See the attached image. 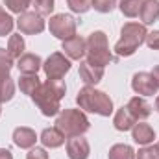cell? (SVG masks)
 Returning a JSON list of instances; mask_svg holds the SVG:
<instances>
[{"label":"cell","instance_id":"obj_6","mask_svg":"<svg viewBox=\"0 0 159 159\" xmlns=\"http://www.w3.org/2000/svg\"><path fill=\"white\" fill-rule=\"evenodd\" d=\"M76 19L69 13H57V15H52L50 20H48V30L50 34L56 37V39L67 41L70 37L76 35Z\"/></svg>","mask_w":159,"mask_h":159},{"label":"cell","instance_id":"obj_10","mask_svg":"<svg viewBox=\"0 0 159 159\" xmlns=\"http://www.w3.org/2000/svg\"><path fill=\"white\" fill-rule=\"evenodd\" d=\"M65 144H67L69 159H89V156H91V144L83 135L67 139Z\"/></svg>","mask_w":159,"mask_h":159},{"label":"cell","instance_id":"obj_32","mask_svg":"<svg viewBox=\"0 0 159 159\" xmlns=\"http://www.w3.org/2000/svg\"><path fill=\"white\" fill-rule=\"evenodd\" d=\"M144 43L148 44V48H152V50H159V30H152V32H148V35H146Z\"/></svg>","mask_w":159,"mask_h":159},{"label":"cell","instance_id":"obj_38","mask_svg":"<svg viewBox=\"0 0 159 159\" xmlns=\"http://www.w3.org/2000/svg\"><path fill=\"white\" fill-rule=\"evenodd\" d=\"M156 146H157V148H159V143H157V144H156Z\"/></svg>","mask_w":159,"mask_h":159},{"label":"cell","instance_id":"obj_36","mask_svg":"<svg viewBox=\"0 0 159 159\" xmlns=\"http://www.w3.org/2000/svg\"><path fill=\"white\" fill-rule=\"evenodd\" d=\"M156 111L159 113V94H157V98H156Z\"/></svg>","mask_w":159,"mask_h":159},{"label":"cell","instance_id":"obj_28","mask_svg":"<svg viewBox=\"0 0 159 159\" xmlns=\"http://www.w3.org/2000/svg\"><path fill=\"white\" fill-rule=\"evenodd\" d=\"M4 6H6L11 13L20 15V13L28 11V7L32 6V0H4Z\"/></svg>","mask_w":159,"mask_h":159},{"label":"cell","instance_id":"obj_21","mask_svg":"<svg viewBox=\"0 0 159 159\" xmlns=\"http://www.w3.org/2000/svg\"><path fill=\"white\" fill-rule=\"evenodd\" d=\"M39 85H41V80L37 74H20V78H19V89H20V93H24L28 96H32L39 89Z\"/></svg>","mask_w":159,"mask_h":159},{"label":"cell","instance_id":"obj_16","mask_svg":"<svg viewBox=\"0 0 159 159\" xmlns=\"http://www.w3.org/2000/svg\"><path fill=\"white\" fill-rule=\"evenodd\" d=\"M39 141L43 143V146H44V148L54 150V148L63 146V144L67 143V137H65V135L56 128V126H54V128H44V129H43Z\"/></svg>","mask_w":159,"mask_h":159},{"label":"cell","instance_id":"obj_34","mask_svg":"<svg viewBox=\"0 0 159 159\" xmlns=\"http://www.w3.org/2000/svg\"><path fill=\"white\" fill-rule=\"evenodd\" d=\"M152 78H154V81H156V85H157V89H159V65H156L154 69H152Z\"/></svg>","mask_w":159,"mask_h":159},{"label":"cell","instance_id":"obj_24","mask_svg":"<svg viewBox=\"0 0 159 159\" xmlns=\"http://www.w3.org/2000/svg\"><path fill=\"white\" fill-rule=\"evenodd\" d=\"M13 96H15V81L9 78V76L0 80V104L9 102Z\"/></svg>","mask_w":159,"mask_h":159},{"label":"cell","instance_id":"obj_14","mask_svg":"<svg viewBox=\"0 0 159 159\" xmlns=\"http://www.w3.org/2000/svg\"><path fill=\"white\" fill-rule=\"evenodd\" d=\"M80 78L85 85L94 87L104 78V67H96V65H91L89 61H83L80 63Z\"/></svg>","mask_w":159,"mask_h":159},{"label":"cell","instance_id":"obj_26","mask_svg":"<svg viewBox=\"0 0 159 159\" xmlns=\"http://www.w3.org/2000/svg\"><path fill=\"white\" fill-rule=\"evenodd\" d=\"M54 4H56V0H32V6L35 7V13H39L41 17L52 15V11L56 7Z\"/></svg>","mask_w":159,"mask_h":159},{"label":"cell","instance_id":"obj_17","mask_svg":"<svg viewBox=\"0 0 159 159\" xmlns=\"http://www.w3.org/2000/svg\"><path fill=\"white\" fill-rule=\"evenodd\" d=\"M126 107H128L129 113L135 117V120H144L152 115V106H150L143 96H133V98L128 102Z\"/></svg>","mask_w":159,"mask_h":159},{"label":"cell","instance_id":"obj_2","mask_svg":"<svg viewBox=\"0 0 159 159\" xmlns=\"http://www.w3.org/2000/svg\"><path fill=\"white\" fill-rule=\"evenodd\" d=\"M76 104L83 113H94L100 117H109L113 113L111 96L106 94L104 91L91 87V85H85L83 89H80L78 96H76Z\"/></svg>","mask_w":159,"mask_h":159},{"label":"cell","instance_id":"obj_11","mask_svg":"<svg viewBox=\"0 0 159 159\" xmlns=\"http://www.w3.org/2000/svg\"><path fill=\"white\" fill-rule=\"evenodd\" d=\"M63 54L72 61H80L85 54H87V41L83 39V37H80V35H74V37H70V39L63 41Z\"/></svg>","mask_w":159,"mask_h":159},{"label":"cell","instance_id":"obj_13","mask_svg":"<svg viewBox=\"0 0 159 159\" xmlns=\"http://www.w3.org/2000/svg\"><path fill=\"white\" fill-rule=\"evenodd\" d=\"M13 143H15V146H19V148L30 150V148H34L35 143H37V133H35L32 128H28V126H19V128L13 129Z\"/></svg>","mask_w":159,"mask_h":159},{"label":"cell","instance_id":"obj_25","mask_svg":"<svg viewBox=\"0 0 159 159\" xmlns=\"http://www.w3.org/2000/svg\"><path fill=\"white\" fill-rule=\"evenodd\" d=\"M13 69V57L7 54L6 48H0V80L7 78Z\"/></svg>","mask_w":159,"mask_h":159},{"label":"cell","instance_id":"obj_12","mask_svg":"<svg viewBox=\"0 0 159 159\" xmlns=\"http://www.w3.org/2000/svg\"><path fill=\"white\" fill-rule=\"evenodd\" d=\"M131 139H133L137 144H141V146H148V144L154 143L156 131H154V128H152L150 124L139 120V122H135V126L131 128Z\"/></svg>","mask_w":159,"mask_h":159},{"label":"cell","instance_id":"obj_15","mask_svg":"<svg viewBox=\"0 0 159 159\" xmlns=\"http://www.w3.org/2000/svg\"><path fill=\"white\" fill-rule=\"evenodd\" d=\"M17 69L20 74H37L39 69H43V59L37 54H22L17 59Z\"/></svg>","mask_w":159,"mask_h":159},{"label":"cell","instance_id":"obj_3","mask_svg":"<svg viewBox=\"0 0 159 159\" xmlns=\"http://www.w3.org/2000/svg\"><path fill=\"white\" fill-rule=\"evenodd\" d=\"M148 30L143 22H126L120 30V39L115 44V54L119 57H129L137 52V48L144 43Z\"/></svg>","mask_w":159,"mask_h":159},{"label":"cell","instance_id":"obj_31","mask_svg":"<svg viewBox=\"0 0 159 159\" xmlns=\"http://www.w3.org/2000/svg\"><path fill=\"white\" fill-rule=\"evenodd\" d=\"M135 159H159V148L154 144L143 146L139 152H135Z\"/></svg>","mask_w":159,"mask_h":159},{"label":"cell","instance_id":"obj_30","mask_svg":"<svg viewBox=\"0 0 159 159\" xmlns=\"http://www.w3.org/2000/svg\"><path fill=\"white\" fill-rule=\"evenodd\" d=\"M119 0H93V7L98 13H111L117 7Z\"/></svg>","mask_w":159,"mask_h":159},{"label":"cell","instance_id":"obj_9","mask_svg":"<svg viewBox=\"0 0 159 159\" xmlns=\"http://www.w3.org/2000/svg\"><path fill=\"white\" fill-rule=\"evenodd\" d=\"M131 89L139 96H154L157 93V85L150 72H135L131 78Z\"/></svg>","mask_w":159,"mask_h":159},{"label":"cell","instance_id":"obj_37","mask_svg":"<svg viewBox=\"0 0 159 159\" xmlns=\"http://www.w3.org/2000/svg\"><path fill=\"white\" fill-rule=\"evenodd\" d=\"M0 115H2V104H0Z\"/></svg>","mask_w":159,"mask_h":159},{"label":"cell","instance_id":"obj_27","mask_svg":"<svg viewBox=\"0 0 159 159\" xmlns=\"http://www.w3.org/2000/svg\"><path fill=\"white\" fill-rule=\"evenodd\" d=\"M13 26H15V20H13V17L2 9V11H0V37L11 35V30H13Z\"/></svg>","mask_w":159,"mask_h":159},{"label":"cell","instance_id":"obj_20","mask_svg":"<svg viewBox=\"0 0 159 159\" xmlns=\"http://www.w3.org/2000/svg\"><path fill=\"white\" fill-rule=\"evenodd\" d=\"M6 50H7V54H9L13 59H19V57L24 54L26 43H24V37L20 35V32L9 35V39H7V48H6Z\"/></svg>","mask_w":159,"mask_h":159},{"label":"cell","instance_id":"obj_1","mask_svg":"<svg viewBox=\"0 0 159 159\" xmlns=\"http://www.w3.org/2000/svg\"><path fill=\"white\" fill-rule=\"evenodd\" d=\"M65 93L67 87L63 80H46L32 94V100L44 117H56L61 111V98L65 96Z\"/></svg>","mask_w":159,"mask_h":159},{"label":"cell","instance_id":"obj_18","mask_svg":"<svg viewBox=\"0 0 159 159\" xmlns=\"http://www.w3.org/2000/svg\"><path fill=\"white\" fill-rule=\"evenodd\" d=\"M139 17H141L144 26L154 24L156 20H159V0H143Z\"/></svg>","mask_w":159,"mask_h":159},{"label":"cell","instance_id":"obj_19","mask_svg":"<svg viewBox=\"0 0 159 159\" xmlns=\"http://www.w3.org/2000/svg\"><path fill=\"white\" fill-rule=\"evenodd\" d=\"M135 117L129 113V109L128 107H120L117 109V113H115V117H113V126H115V129H119V131H129L133 126H135Z\"/></svg>","mask_w":159,"mask_h":159},{"label":"cell","instance_id":"obj_22","mask_svg":"<svg viewBox=\"0 0 159 159\" xmlns=\"http://www.w3.org/2000/svg\"><path fill=\"white\" fill-rule=\"evenodd\" d=\"M109 159H135V150L129 146V144H113L109 148V154H107Z\"/></svg>","mask_w":159,"mask_h":159},{"label":"cell","instance_id":"obj_35","mask_svg":"<svg viewBox=\"0 0 159 159\" xmlns=\"http://www.w3.org/2000/svg\"><path fill=\"white\" fill-rule=\"evenodd\" d=\"M0 159H13V156L7 148H0Z\"/></svg>","mask_w":159,"mask_h":159},{"label":"cell","instance_id":"obj_8","mask_svg":"<svg viewBox=\"0 0 159 159\" xmlns=\"http://www.w3.org/2000/svg\"><path fill=\"white\" fill-rule=\"evenodd\" d=\"M17 28L20 34H26V35H37V34H43L46 24H44V17H41L39 13L35 11H24L19 15L17 19Z\"/></svg>","mask_w":159,"mask_h":159},{"label":"cell","instance_id":"obj_4","mask_svg":"<svg viewBox=\"0 0 159 159\" xmlns=\"http://www.w3.org/2000/svg\"><path fill=\"white\" fill-rule=\"evenodd\" d=\"M56 128L67 139H70V137L83 135L91 128V122L81 109H61L56 119Z\"/></svg>","mask_w":159,"mask_h":159},{"label":"cell","instance_id":"obj_7","mask_svg":"<svg viewBox=\"0 0 159 159\" xmlns=\"http://www.w3.org/2000/svg\"><path fill=\"white\" fill-rule=\"evenodd\" d=\"M70 59L61 54V52H54L46 57V61L43 63V70L46 80H63L65 74L70 70Z\"/></svg>","mask_w":159,"mask_h":159},{"label":"cell","instance_id":"obj_23","mask_svg":"<svg viewBox=\"0 0 159 159\" xmlns=\"http://www.w3.org/2000/svg\"><path fill=\"white\" fill-rule=\"evenodd\" d=\"M141 6H143V0H120L119 2V9L128 19L137 17L139 11H141Z\"/></svg>","mask_w":159,"mask_h":159},{"label":"cell","instance_id":"obj_33","mask_svg":"<svg viewBox=\"0 0 159 159\" xmlns=\"http://www.w3.org/2000/svg\"><path fill=\"white\" fill-rule=\"evenodd\" d=\"M26 159H48V154H46L44 148L34 146V148H30V152L26 154Z\"/></svg>","mask_w":159,"mask_h":159},{"label":"cell","instance_id":"obj_39","mask_svg":"<svg viewBox=\"0 0 159 159\" xmlns=\"http://www.w3.org/2000/svg\"><path fill=\"white\" fill-rule=\"evenodd\" d=\"M0 11H2V6H0Z\"/></svg>","mask_w":159,"mask_h":159},{"label":"cell","instance_id":"obj_5","mask_svg":"<svg viewBox=\"0 0 159 159\" xmlns=\"http://www.w3.org/2000/svg\"><path fill=\"white\" fill-rule=\"evenodd\" d=\"M87 61L91 65L96 67H106L113 61V54L109 50V43H107V35L102 30H96L93 34H89L87 37Z\"/></svg>","mask_w":159,"mask_h":159},{"label":"cell","instance_id":"obj_29","mask_svg":"<svg viewBox=\"0 0 159 159\" xmlns=\"http://www.w3.org/2000/svg\"><path fill=\"white\" fill-rule=\"evenodd\" d=\"M67 4H69L70 11L80 13V15L87 13V11L93 7V0H67Z\"/></svg>","mask_w":159,"mask_h":159}]
</instances>
